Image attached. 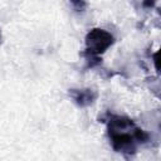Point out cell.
<instances>
[{
  "label": "cell",
  "instance_id": "2",
  "mask_svg": "<svg viewBox=\"0 0 161 161\" xmlns=\"http://www.w3.org/2000/svg\"><path fill=\"white\" fill-rule=\"evenodd\" d=\"M84 40H86V48H87L86 53L99 57L114 43V36L104 29L93 28L87 33Z\"/></svg>",
  "mask_w": 161,
  "mask_h": 161
},
{
  "label": "cell",
  "instance_id": "3",
  "mask_svg": "<svg viewBox=\"0 0 161 161\" xmlns=\"http://www.w3.org/2000/svg\"><path fill=\"white\" fill-rule=\"evenodd\" d=\"M97 92L93 88H72L69 89V97L80 108L89 107L97 99Z\"/></svg>",
  "mask_w": 161,
  "mask_h": 161
},
{
  "label": "cell",
  "instance_id": "4",
  "mask_svg": "<svg viewBox=\"0 0 161 161\" xmlns=\"http://www.w3.org/2000/svg\"><path fill=\"white\" fill-rule=\"evenodd\" d=\"M69 3L72 5V8L78 13L84 11L87 9V1L86 0H69Z\"/></svg>",
  "mask_w": 161,
  "mask_h": 161
},
{
  "label": "cell",
  "instance_id": "6",
  "mask_svg": "<svg viewBox=\"0 0 161 161\" xmlns=\"http://www.w3.org/2000/svg\"><path fill=\"white\" fill-rule=\"evenodd\" d=\"M0 44H1V31H0Z\"/></svg>",
  "mask_w": 161,
  "mask_h": 161
},
{
  "label": "cell",
  "instance_id": "5",
  "mask_svg": "<svg viewBox=\"0 0 161 161\" xmlns=\"http://www.w3.org/2000/svg\"><path fill=\"white\" fill-rule=\"evenodd\" d=\"M155 4H156V0H143V1H142V6L146 8V9H151V8H153Z\"/></svg>",
  "mask_w": 161,
  "mask_h": 161
},
{
  "label": "cell",
  "instance_id": "1",
  "mask_svg": "<svg viewBox=\"0 0 161 161\" xmlns=\"http://www.w3.org/2000/svg\"><path fill=\"white\" fill-rule=\"evenodd\" d=\"M107 130L111 146L116 152L135 153L137 143H145L150 140V135L145 130L123 116H111Z\"/></svg>",
  "mask_w": 161,
  "mask_h": 161
}]
</instances>
